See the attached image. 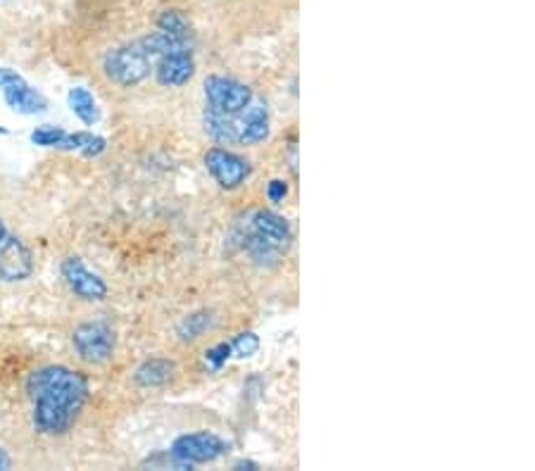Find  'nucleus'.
<instances>
[{"mask_svg": "<svg viewBox=\"0 0 535 471\" xmlns=\"http://www.w3.org/2000/svg\"><path fill=\"white\" fill-rule=\"evenodd\" d=\"M157 84L165 86V89H179L186 86L188 81L195 77V60L191 50L184 53H169L155 60L153 65Z\"/></svg>", "mask_w": 535, "mask_h": 471, "instance_id": "9b49d317", "label": "nucleus"}, {"mask_svg": "<svg viewBox=\"0 0 535 471\" xmlns=\"http://www.w3.org/2000/svg\"><path fill=\"white\" fill-rule=\"evenodd\" d=\"M236 122V146L255 148L262 146L272 134V119H269L267 103L260 98L250 100V105L234 117Z\"/></svg>", "mask_w": 535, "mask_h": 471, "instance_id": "6e6552de", "label": "nucleus"}, {"mask_svg": "<svg viewBox=\"0 0 535 471\" xmlns=\"http://www.w3.org/2000/svg\"><path fill=\"white\" fill-rule=\"evenodd\" d=\"M3 469H10V457H8V452L0 448V471Z\"/></svg>", "mask_w": 535, "mask_h": 471, "instance_id": "5701e85b", "label": "nucleus"}, {"mask_svg": "<svg viewBox=\"0 0 535 471\" xmlns=\"http://www.w3.org/2000/svg\"><path fill=\"white\" fill-rule=\"evenodd\" d=\"M203 129L210 141L217 146H236V122L234 117L222 115V112L205 108L203 112Z\"/></svg>", "mask_w": 535, "mask_h": 471, "instance_id": "4468645a", "label": "nucleus"}, {"mask_svg": "<svg viewBox=\"0 0 535 471\" xmlns=\"http://www.w3.org/2000/svg\"><path fill=\"white\" fill-rule=\"evenodd\" d=\"M234 469H257V464L250 462V460H241V462L234 464Z\"/></svg>", "mask_w": 535, "mask_h": 471, "instance_id": "b1692460", "label": "nucleus"}, {"mask_svg": "<svg viewBox=\"0 0 535 471\" xmlns=\"http://www.w3.org/2000/svg\"><path fill=\"white\" fill-rule=\"evenodd\" d=\"M229 452V443L212 431L184 433L172 443L167 455L172 457L176 469H193L198 464H210L222 460Z\"/></svg>", "mask_w": 535, "mask_h": 471, "instance_id": "7ed1b4c3", "label": "nucleus"}, {"mask_svg": "<svg viewBox=\"0 0 535 471\" xmlns=\"http://www.w3.org/2000/svg\"><path fill=\"white\" fill-rule=\"evenodd\" d=\"M24 77L17 69H10V67H0V91L10 89V86H17L22 84Z\"/></svg>", "mask_w": 535, "mask_h": 471, "instance_id": "4be33fe9", "label": "nucleus"}, {"mask_svg": "<svg viewBox=\"0 0 535 471\" xmlns=\"http://www.w3.org/2000/svg\"><path fill=\"white\" fill-rule=\"evenodd\" d=\"M174 362L167 360V357H148L146 362H141L134 372L136 386L141 388H157L165 386L174 379Z\"/></svg>", "mask_w": 535, "mask_h": 471, "instance_id": "ddd939ff", "label": "nucleus"}, {"mask_svg": "<svg viewBox=\"0 0 535 471\" xmlns=\"http://www.w3.org/2000/svg\"><path fill=\"white\" fill-rule=\"evenodd\" d=\"M67 131L60 127H53V124H43V127L31 131V143L41 148H60L62 138H65Z\"/></svg>", "mask_w": 535, "mask_h": 471, "instance_id": "6ab92c4d", "label": "nucleus"}, {"mask_svg": "<svg viewBox=\"0 0 535 471\" xmlns=\"http://www.w3.org/2000/svg\"><path fill=\"white\" fill-rule=\"evenodd\" d=\"M34 274V255L20 236L8 234L0 243V281L3 284H22Z\"/></svg>", "mask_w": 535, "mask_h": 471, "instance_id": "1a4fd4ad", "label": "nucleus"}, {"mask_svg": "<svg viewBox=\"0 0 535 471\" xmlns=\"http://www.w3.org/2000/svg\"><path fill=\"white\" fill-rule=\"evenodd\" d=\"M257 350H260V336L253 334V331H241V334L231 341V353H234L238 360L255 357Z\"/></svg>", "mask_w": 535, "mask_h": 471, "instance_id": "a211bd4d", "label": "nucleus"}, {"mask_svg": "<svg viewBox=\"0 0 535 471\" xmlns=\"http://www.w3.org/2000/svg\"><path fill=\"white\" fill-rule=\"evenodd\" d=\"M67 103H69V110L74 112V117H77L81 124H86V127H93V124H98L100 108H98L96 98H93V93L88 89H84V86H77V89L69 91L67 93Z\"/></svg>", "mask_w": 535, "mask_h": 471, "instance_id": "2eb2a0df", "label": "nucleus"}, {"mask_svg": "<svg viewBox=\"0 0 535 471\" xmlns=\"http://www.w3.org/2000/svg\"><path fill=\"white\" fill-rule=\"evenodd\" d=\"M203 162L207 174H210V177L217 181V186L224 188V191H236V188H241L245 181L250 179V174H253V167H250V162L245 160L243 155L231 153V150L224 146L207 150Z\"/></svg>", "mask_w": 535, "mask_h": 471, "instance_id": "423d86ee", "label": "nucleus"}, {"mask_svg": "<svg viewBox=\"0 0 535 471\" xmlns=\"http://www.w3.org/2000/svg\"><path fill=\"white\" fill-rule=\"evenodd\" d=\"M31 400V426L39 436H65L79 422L91 398V381L79 369L65 364H46L27 379Z\"/></svg>", "mask_w": 535, "mask_h": 471, "instance_id": "f257e3e1", "label": "nucleus"}, {"mask_svg": "<svg viewBox=\"0 0 535 471\" xmlns=\"http://www.w3.org/2000/svg\"><path fill=\"white\" fill-rule=\"evenodd\" d=\"M72 345H74V350H77V355L86 364L100 367V364H107L112 357H115L117 336L110 324L84 322L72 331Z\"/></svg>", "mask_w": 535, "mask_h": 471, "instance_id": "20e7f679", "label": "nucleus"}, {"mask_svg": "<svg viewBox=\"0 0 535 471\" xmlns=\"http://www.w3.org/2000/svg\"><path fill=\"white\" fill-rule=\"evenodd\" d=\"M3 96H5V103H8V108L20 112V115H36V112L48 110L46 96H43V93H39L36 89H31L27 81H22V84L5 89Z\"/></svg>", "mask_w": 535, "mask_h": 471, "instance_id": "f8f14e48", "label": "nucleus"}, {"mask_svg": "<svg viewBox=\"0 0 535 471\" xmlns=\"http://www.w3.org/2000/svg\"><path fill=\"white\" fill-rule=\"evenodd\" d=\"M203 93H205V108L217 110L229 117H236L238 112H243L250 105V100L255 98V93L248 84L231 77H219V74L205 79Z\"/></svg>", "mask_w": 535, "mask_h": 471, "instance_id": "39448f33", "label": "nucleus"}, {"mask_svg": "<svg viewBox=\"0 0 535 471\" xmlns=\"http://www.w3.org/2000/svg\"><path fill=\"white\" fill-rule=\"evenodd\" d=\"M62 279L69 291L77 295L79 300H86V303H103V300L110 295V286L105 284V279H100L96 272L86 267V262L81 257L72 255L62 262L60 267Z\"/></svg>", "mask_w": 535, "mask_h": 471, "instance_id": "0eeeda50", "label": "nucleus"}, {"mask_svg": "<svg viewBox=\"0 0 535 471\" xmlns=\"http://www.w3.org/2000/svg\"><path fill=\"white\" fill-rule=\"evenodd\" d=\"M248 231L253 236L260 238V241L272 246L274 250H279L281 255L288 253V248L293 246V229L291 224L286 222L281 215H276L272 210H257L253 217H250Z\"/></svg>", "mask_w": 535, "mask_h": 471, "instance_id": "9d476101", "label": "nucleus"}, {"mask_svg": "<svg viewBox=\"0 0 535 471\" xmlns=\"http://www.w3.org/2000/svg\"><path fill=\"white\" fill-rule=\"evenodd\" d=\"M5 134H8V129H5V127H0V136H5Z\"/></svg>", "mask_w": 535, "mask_h": 471, "instance_id": "a878e982", "label": "nucleus"}, {"mask_svg": "<svg viewBox=\"0 0 535 471\" xmlns=\"http://www.w3.org/2000/svg\"><path fill=\"white\" fill-rule=\"evenodd\" d=\"M8 234H10L8 224H5V222H3V217H0V243H3L5 238H8Z\"/></svg>", "mask_w": 535, "mask_h": 471, "instance_id": "393cba45", "label": "nucleus"}, {"mask_svg": "<svg viewBox=\"0 0 535 471\" xmlns=\"http://www.w3.org/2000/svg\"><path fill=\"white\" fill-rule=\"evenodd\" d=\"M267 198L272 200V203H283V200L288 198V184L283 179H274V181H269V186H267Z\"/></svg>", "mask_w": 535, "mask_h": 471, "instance_id": "412c9836", "label": "nucleus"}, {"mask_svg": "<svg viewBox=\"0 0 535 471\" xmlns=\"http://www.w3.org/2000/svg\"><path fill=\"white\" fill-rule=\"evenodd\" d=\"M153 58L141 48V43L134 41L129 46L115 48L107 53V58L103 62L105 77L112 81V84L122 86V89H134V86L143 84L153 72Z\"/></svg>", "mask_w": 535, "mask_h": 471, "instance_id": "f03ea898", "label": "nucleus"}, {"mask_svg": "<svg viewBox=\"0 0 535 471\" xmlns=\"http://www.w3.org/2000/svg\"><path fill=\"white\" fill-rule=\"evenodd\" d=\"M157 29L169 31L176 36H191V27H188L186 17L179 10H165L157 17Z\"/></svg>", "mask_w": 535, "mask_h": 471, "instance_id": "dca6fc26", "label": "nucleus"}, {"mask_svg": "<svg viewBox=\"0 0 535 471\" xmlns=\"http://www.w3.org/2000/svg\"><path fill=\"white\" fill-rule=\"evenodd\" d=\"M231 355H234L231 353V343H217L214 348H210L205 353V362H207V367L214 369V372H219V369L229 362Z\"/></svg>", "mask_w": 535, "mask_h": 471, "instance_id": "aec40b11", "label": "nucleus"}, {"mask_svg": "<svg viewBox=\"0 0 535 471\" xmlns=\"http://www.w3.org/2000/svg\"><path fill=\"white\" fill-rule=\"evenodd\" d=\"M210 322L212 317L207 312H198V314H191V317H186L184 322L179 326V336L184 338V341H193V338L203 336L207 329H210Z\"/></svg>", "mask_w": 535, "mask_h": 471, "instance_id": "f3484780", "label": "nucleus"}]
</instances>
